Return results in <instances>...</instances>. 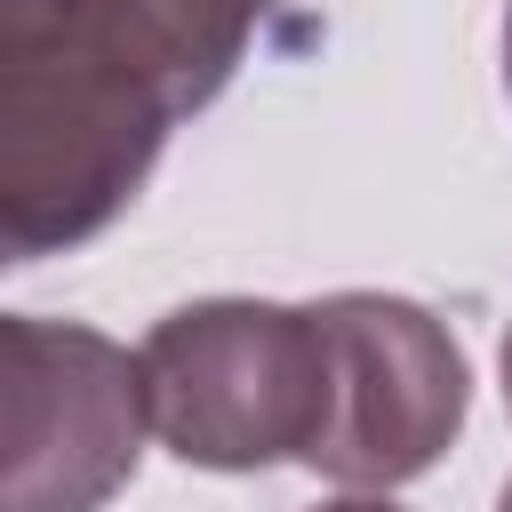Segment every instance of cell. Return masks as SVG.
Wrapping results in <instances>:
<instances>
[{
    "mask_svg": "<svg viewBox=\"0 0 512 512\" xmlns=\"http://www.w3.org/2000/svg\"><path fill=\"white\" fill-rule=\"evenodd\" d=\"M144 352L80 320H0V512H96L144 456Z\"/></svg>",
    "mask_w": 512,
    "mask_h": 512,
    "instance_id": "3957f363",
    "label": "cell"
},
{
    "mask_svg": "<svg viewBox=\"0 0 512 512\" xmlns=\"http://www.w3.org/2000/svg\"><path fill=\"white\" fill-rule=\"evenodd\" d=\"M320 512H400V504H384V496H344V504H320Z\"/></svg>",
    "mask_w": 512,
    "mask_h": 512,
    "instance_id": "5b68a950",
    "label": "cell"
},
{
    "mask_svg": "<svg viewBox=\"0 0 512 512\" xmlns=\"http://www.w3.org/2000/svg\"><path fill=\"white\" fill-rule=\"evenodd\" d=\"M496 512H512V480H504V496H496Z\"/></svg>",
    "mask_w": 512,
    "mask_h": 512,
    "instance_id": "ba28073f",
    "label": "cell"
},
{
    "mask_svg": "<svg viewBox=\"0 0 512 512\" xmlns=\"http://www.w3.org/2000/svg\"><path fill=\"white\" fill-rule=\"evenodd\" d=\"M288 0H8L0 8V248L32 264L104 232Z\"/></svg>",
    "mask_w": 512,
    "mask_h": 512,
    "instance_id": "6da1fadb",
    "label": "cell"
},
{
    "mask_svg": "<svg viewBox=\"0 0 512 512\" xmlns=\"http://www.w3.org/2000/svg\"><path fill=\"white\" fill-rule=\"evenodd\" d=\"M504 96H512V0H504Z\"/></svg>",
    "mask_w": 512,
    "mask_h": 512,
    "instance_id": "8992f818",
    "label": "cell"
},
{
    "mask_svg": "<svg viewBox=\"0 0 512 512\" xmlns=\"http://www.w3.org/2000/svg\"><path fill=\"white\" fill-rule=\"evenodd\" d=\"M320 328H328V432L312 448V472L344 480V488H400L416 472L440 464V448L464 432V352L456 336L408 304V296H320Z\"/></svg>",
    "mask_w": 512,
    "mask_h": 512,
    "instance_id": "277c9868",
    "label": "cell"
},
{
    "mask_svg": "<svg viewBox=\"0 0 512 512\" xmlns=\"http://www.w3.org/2000/svg\"><path fill=\"white\" fill-rule=\"evenodd\" d=\"M144 384H152V432L208 472H264V464H312L328 432V328L320 304H256V296H208L168 312L144 336Z\"/></svg>",
    "mask_w": 512,
    "mask_h": 512,
    "instance_id": "7a4b0ae2",
    "label": "cell"
},
{
    "mask_svg": "<svg viewBox=\"0 0 512 512\" xmlns=\"http://www.w3.org/2000/svg\"><path fill=\"white\" fill-rule=\"evenodd\" d=\"M504 400H512V336H504Z\"/></svg>",
    "mask_w": 512,
    "mask_h": 512,
    "instance_id": "52a82bcc",
    "label": "cell"
}]
</instances>
